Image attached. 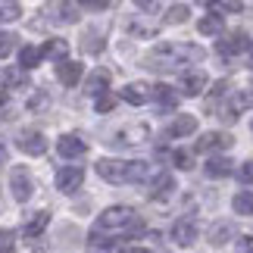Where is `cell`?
Masks as SVG:
<instances>
[{
	"label": "cell",
	"instance_id": "cell-11",
	"mask_svg": "<svg viewBox=\"0 0 253 253\" xmlns=\"http://www.w3.org/2000/svg\"><path fill=\"white\" fill-rule=\"evenodd\" d=\"M172 194H175V175H169V172H160L157 178H153V184H150V200L163 203V200H169Z\"/></svg>",
	"mask_w": 253,
	"mask_h": 253
},
{
	"label": "cell",
	"instance_id": "cell-22",
	"mask_svg": "<svg viewBox=\"0 0 253 253\" xmlns=\"http://www.w3.org/2000/svg\"><path fill=\"white\" fill-rule=\"evenodd\" d=\"M50 225V212L47 210H41V212H35L32 219H28V225H25V238H38L41 231Z\"/></svg>",
	"mask_w": 253,
	"mask_h": 253
},
{
	"label": "cell",
	"instance_id": "cell-28",
	"mask_svg": "<svg viewBox=\"0 0 253 253\" xmlns=\"http://www.w3.org/2000/svg\"><path fill=\"white\" fill-rule=\"evenodd\" d=\"M197 32L200 35H219L222 32V16L216 13V16H203L200 22H197Z\"/></svg>",
	"mask_w": 253,
	"mask_h": 253
},
{
	"label": "cell",
	"instance_id": "cell-32",
	"mask_svg": "<svg viewBox=\"0 0 253 253\" xmlns=\"http://www.w3.org/2000/svg\"><path fill=\"white\" fill-rule=\"evenodd\" d=\"M16 250V231L0 228V253H13Z\"/></svg>",
	"mask_w": 253,
	"mask_h": 253
},
{
	"label": "cell",
	"instance_id": "cell-25",
	"mask_svg": "<svg viewBox=\"0 0 253 253\" xmlns=\"http://www.w3.org/2000/svg\"><path fill=\"white\" fill-rule=\"evenodd\" d=\"M231 207H235L238 216H253V191H241V194H235Z\"/></svg>",
	"mask_w": 253,
	"mask_h": 253
},
{
	"label": "cell",
	"instance_id": "cell-23",
	"mask_svg": "<svg viewBox=\"0 0 253 253\" xmlns=\"http://www.w3.org/2000/svg\"><path fill=\"white\" fill-rule=\"evenodd\" d=\"M44 56H41V47H22V50H19V69H35L38 63H41Z\"/></svg>",
	"mask_w": 253,
	"mask_h": 253
},
{
	"label": "cell",
	"instance_id": "cell-9",
	"mask_svg": "<svg viewBox=\"0 0 253 253\" xmlns=\"http://www.w3.org/2000/svg\"><path fill=\"white\" fill-rule=\"evenodd\" d=\"M119 97L125 103H131V106H141V103H147L153 97V87H147L144 82H131V84H125L119 91Z\"/></svg>",
	"mask_w": 253,
	"mask_h": 253
},
{
	"label": "cell",
	"instance_id": "cell-34",
	"mask_svg": "<svg viewBox=\"0 0 253 253\" xmlns=\"http://www.w3.org/2000/svg\"><path fill=\"white\" fill-rule=\"evenodd\" d=\"M13 47H16V35L0 32V56H9V53H13Z\"/></svg>",
	"mask_w": 253,
	"mask_h": 253
},
{
	"label": "cell",
	"instance_id": "cell-44",
	"mask_svg": "<svg viewBox=\"0 0 253 253\" xmlns=\"http://www.w3.org/2000/svg\"><path fill=\"white\" fill-rule=\"evenodd\" d=\"M3 163H6V147L0 144V166H3Z\"/></svg>",
	"mask_w": 253,
	"mask_h": 253
},
{
	"label": "cell",
	"instance_id": "cell-17",
	"mask_svg": "<svg viewBox=\"0 0 253 253\" xmlns=\"http://www.w3.org/2000/svg\"><path fill=\"white\" fill-rule=\"evenodd\" d=\"M147 125H131V128H119L113 134V144H141L144 138H147Z\"/></svg>",
	"mask_w": 253,
	"mask_h": 253
},
{
	"label": "cell",
	"instance_id": "cell-19",
	"mask_svg": "<svg viewBox=\"0 0 253 253\" xmlns=\"http://www.w3.org/2000/svg\"><path fill=\"white\" fill-rule=\"evenodd\" d=\"M231 172H235V163H231L228 157H212L207 163V175H210V178H225V175H231Z\"/></svg>",
	"mask_w": 253,
	"mask_h": 253
},
{
	"label": "cell",
	"instance_id": "cell-16",
	"mask_svg": "<svg viewBox=\"0 0 253 253\" xmlns=\"http://www.w3.org/2000/svg\"><path fill=\"white\" fill-rule=\"evenodd\" d=\"M56 79H60L66 87L79 84V82H82V63H72V60L60 63V66H56Z\"/></svg>",
	"mask_w": 253,
	"mask_h": 253
},
{
	"label": "cell",
	"instance_id": "cell-14",
	"mask_svg": "<svg viewBox=\"0 0 253 253\" xmlns=\"http://www.w3.org/2000/svg\"><path fill=\"white\" fill-rule=\"evenodd\" d=\"M56 150H60L63 160H75V157H82L87 150V144L79 138V134H63V138L56 141Z\"/></svg>",
	"mask_w": 253,
	"mask_h": 253
},
{
	"label": "cell",
	"instance_id": "cell-12",
	"mask_svg": "<svg viewBox=\"0 0 253 253\" xmlns=\"http://www.w3.org/2000/svg\"><path fill=\"white\" fill-rule=\"evenodd\" d=\"M228 144H231V134H225V131H207V134H200V141H197L194 150L212 153V150H225Z\"/></svg>",
	"mask_w": 253,
	"mask_h": 253
},
{
	"label": "cell",
	"instance_id": "cell-7",
	"mask_svg": "<svg viewBox=\"0 0 253 253\" xmlns=\"http://www.w3.org/2000/svg\"><path fill=\"white\" fill-rule=\"evenodd\" d=\"M19 150H22V153H32V157H41V153L47 150L44 131H38V128L22 131V134H19Z\"/></svg>",
	"mask_w": 253,
	"mask_h": 253
},
{
	"label": "cell",
	"instance_id": "cell-1",
	"mask_svg": "<svg viewBox=\"0 0 253 253\" xmlns=\"http://www.w3.org/2000/svg\"><path fill=\"white\" fill-rule=\"evenodd\" d=\"M203 60V47L197 44H178V41H166L157 44V50L147 56V69H178L184 63H197Z\"/></svg>",
	"mask_w": 253,
	"mask_h": 253
},
{
	"label": "cell",
	"instance_id": "cell-8",
	"mask_svg": "<svg viewBox=\"0 0 253 253\" xmlns=\"http://www.w3.org/2000/svg\"><path fill=\"white\" fill-rule=\"evenodd\" d=\"M250 106H253V91H238V94L228 100V106L222 110V119H225V122H235L241 113L250 110Z\"/></svg>",
	"mask_w": 253,
	"mask_h": 253
},
{
	"label": "cell",
	"instance_id": "cell-30",
	"mask_svg": "<svg viewBox=\"0 0 253 253\" xmlns=\"http://www.w3.org/2000/svg\"><path fill=\"white\" fill-rule=\"evenodd\" d=\"M56 13H60V22H75L82 13L79 3H56Z\"/></svg>",
	"mask_w": 253,
	"mask_h": 253
},
{
	"label": "cell",
	"instance_id": "cell-20",
	"mask_svg": "<svg viewBox=\"0 0 253 253\" xmlns=\"http://www.w3.org/2000/svg\"><path fill=\"white\" fill-rule=\"evenodd\" d=\"M194 131H197V119L194 116H175V122L169 125L172 138H184V134H194Z\"/></svg>",
	"mask_w": 253,
	"mask_h": 253
},
{
	"label": "cell",
	"instance_id": "cell-3",
	"mask_svg": "<svg viewBox=\"0 0 253 253\" xmlns=\"http://www.w3.org/2000/svg\"><path fill=\"white\" fill-rule=\"evenodd\" d=\"M97 175L110 184H125L128 181V163L125 160H100L97 163Z\"/></svg>",
	"mask_w": 253,
	"mask_h": 253
},
{
	"label": "cell",
	"instance_id": "cell-29",
	"mask_svg": "<svg viewBox=\"0 0 253 253\" xmlns=\"http://www.w3.org/2000/svg\"><path fill=\"white\" fill-rule=\"evenodd\" d=\"M150 175V163H144V160H131L128 163V181H144Z\"/></svg>",
	"mask_w": 253,
	"mask_h": 253
},
{
	"label": "cell",
	"instance_id": "cell-37",
	"mask_svg": "<svg viewBox=\"0 0 253 253\" xmlns=\"http://www.w3.org/2000/svg\"><path fill=\"white\" fill-rule=\"evenodd\" d=\"M113 106H116V97H110V94L97 97V113H110Z\"/></svg>",
	"mask_w": 253,
	"mask_h": 253
},
{
	"label": "cell",
	"instance_id": "cell-27",
	"mask_svg": "<svg viewBox=\"0 0 253 253\" xmlns=\"http://www.w3.org/2000/svg\"><path fill=\"white\" fill-rule=\"evenodd\" d=\"M22 16V6L16 0H0V22H16Z\"/></svg>",
	"mask_w": 253,
	"mask_h": 253
},
{
	"label": "cell",
	"instance_id": "cell-45",
	"mask_svg": "<svg viewBox=\"0 0 253 253\" xmlns=\"http://www.w3.org/2000/svg\"><path fill=\"white\" fill-rule=\"evenodd\" d=\"M0 106H6V87H0Z\"/></svg>",
	"mask_w": 253,
	"mask_h": 253
},
{
	"label": "cell",
	"instance_id": "cell-18",
	"mask_svg": "<svg viewBox=\"0 0 253 253\" xmlns=\"http://www.w3.org/2000/svg\"><path fill=\"white\" fill-rule=\"evenodd\" d=\"M66 53H69V44H66L63 38H50V41L41 47V56H47V60H60V63H66Z\"/></svg>",
	"mask_w": 253,
	"mask_h": 253
},
{
	"label": "cell",
	"instance_id": "cell-33",
	"mask_svg": "<svg viewBox=\"0 0 253 253\" xmlns=\"http://www.w3.org/2000/svg\"><path fill=\"white\" fill-rule=\"evenodd\" d=\"M172 163H175L178 169H191V166H194V153H191V150H175V153H172Z\"/></svg>",
	"mask_w": 253,
	"mask_h": 253
},
{
	"label": "cell",
	"instance_id": "cell-41",
	"mask_svg": "<svg viewBox=\"0 0 253 253\" xmlns=\"http://www.w3.org/2000/svg\"><path fill=\"white\" fill-rule=\"evenodd\" d=\"M138 9H144V13H157L160 3H138Z\"/></svg>",
	"mask_w": 253,
	"mask_h": 253
},
{
	"label": "cell",
	"instance_id": "cell-6",
	"mask_svg": "<svg viewBox=\"0 0 253 253\" xmlns=\"http://www.w3.org/2000/svg\"><path fill=\"white\" fill-rule=\"evenodd\" d=\"M169 238H172L178 247H191L194 241H197V222H194V219H178V222L172 225Z\"/></svg>",
	"mask_w": 253,
	"mask_h": 253
},
{
	"label": "cell",
	"instance_id": "cell-36",
	"mask_svg": "<svg viewBox=\"0 0 253 253\" xmlns=\"http://www.w3.org/2000/svg\"><path fill=\"white\" fill-rule=\"evenodd\" d=\"M238 244H235V253H253V235H241L235 238Z\"/></svg>",
	"mask_w": 253,
	"mask_h": 253
},
{
	"label": "cell",
	"instance_id": "cell-43",
	"mask_svg": "<svg viewBox=\"0 0 253 253\" xmlns=\"http://www.w3.org/2000/svg\"><path fill=\"white\" fill-rule=\"evenodd\" d=\"M84 9H106V6H110V3H82Z\"/></svg>",
	"mask_w": 253,
	"mask_h": 253
},
{
	"label": "cell",
	"instance_id": "cell-31",
	"mask_svg": "<svg viewBox=\"0 0 253 253\" xmlns=\"http://www.w3.org/2000/svg\"><path fill=\"white\" fill-rule=\"evenodd\" d=\"M188 13H191V6H184V3H175V6H169V16H166V22L178 25V22H184V19H188Z\"/></svg>",
	"mask_w": 253,
	"mask_h": 253
},
{
	"label": "cell",
	"instance_id": "cell-5",
	"mask_svg": "<svg viewBox=\"0 0 253 253\" xmlns=\"http://www.w3.org/2000/svg\"><path fill=\"white\" fill-rule=\"evenodd\" d=\"M82 181H84L82 166H63L60 172H56V188H60L63 194H75L82 188Z\"/></svg>",
	"mask_w": 253,
	"mask_h": 253
},
{
	"label": "cell",
	"instance_id": "cell-4",
	"mask_svg": "<svg viewBox=\"0 0 253 253\" xmlns=\"http://www.w3.org/2000/svg\"><path fill=\"white\" fill-rule=\"evenodd\" d=\"M9 188H13V197L19 203H25L28 197H32V194H35V181H32V175H28V169L16 166L13 175H9Z\"/></svg>",
	"mask_w": 253,
	"mask_h": 253
},
{
	"label": "cell",
	"instance_id": "cell-2",
	"mask_svg": "<svg viewBox=\"0 0 253 253\" xmlns=\"http://www.w3.org/2000/svg\"><path fill=\"white\" fill-rule=\"evenodd\" d=\"M134 225H138V216H134L131 207H110L100 212L94 231L103 235V231H122V228H134Z\"/></svg>",
	"mask_w": 253,
	"mask_h": 253
},
{
	"label": "cell",
	"instance_id": "cell-40",
	"mask_svg": "<svg viewBox=\"0 0 253 253\" xmlns=\"http://www.w3.org/2000/svg\"><path fill=\"white\" fill-rule=\"evenodd\" d=\"M41 106H47V94H38L28 100V110H41Z\"/></svg>",
	"mask_w": 253,
	"mask_h": 253
},
{
	"label": "cell",
	"instance_id": "cell-15",
	"mask_svg": "<svg viewBox=\"0 0 253 253\" xmlns=\"http://www.w3.org/2000/svg\"><path fill=\"white\" fill-rule=\"evenodd\" d=\"M106 91H110V72L94 69L91 75H87V82H84V94L87 97H103Z\"/></svg>",
	"mask_w": 253,
	"mask_h": 253
},
{
	"label": "cell",
	"instance_id": "cell-39",
	"mask_svg": "<svg viewBox=\"0 0 253 253\" xmlns=\"http://www.w3.org/2000/svg\"><path fill=\"white\" fill-rule=\"evenodd\" d=\"M225 91H228V82H219L216 87H212V97H210V100H207V106H212V103H216V100H219V97L225 94Z\"/></svg>",
	"mask_w": 253,
	"mask_h": 253
},
{
	"label": "cell",
	"instance_id": "cell-10",
	"mask_svg": "<svg viewBox=\"0 0 253 253\" xmlns=\"http://www.w3.org/2000/svg\"><path fill=\"white\" fill-rule=\"evenodd\" d=\"M216 47H219V53L235 56V53H241V50H247V47H250V38H247V35L238 28V32H228V35L222 38V41H219Z\"/></svg>",
	"mask_w": 253,
	"mask_h": 253
},
{
	"label": "cell",
	"instance_id": "cell-42",
	"mask_svg": "<svg viewBox=\"0 0 253 253\" xmlns=\"http://www.w3.org/2000/svg\"><path fill=\"white\" fill-rule=\"evenodd\" d=\"M110 253H150V250H144V247H131V250H110Z\"/></svg>",
	"mask_w": 253,
	"mask_h": 253
},
{
	"label": "cell",
	"instance_id": "cell-26",
	"mask_svg": "<svg viewBox=\"0 0 253 253\" xmlns=\"http://www.w3.org/2000/svg\"><path fill=\"white\" fill-rule=\"evenodd\" d=\"M3 82H6V91L9 87H25L28 75H25V69H19V66H9V69L3 72Z\"/></svg>",
	"mask_w": 253,
	"mask_h": 253
},
{
	"label": "cell",
	"instance_id": "cell-13",
	"mask_svg": "<svg viewBox=\"0 0 253 253\" xmlns=\"http://www.w3.org/2000/svg\"><path fill=\"white\" fill-rule=\"evenodd\" d=\"M203 87H207V72H200V69L181 72V94L197 97V94H203Z\"/></svg>",
	"mask_w": 253,
	"mask_h": 253
},
{
	"label": "cell",
	"instance_id": "cell-21",
	"mask_svg": "<svg viewBox=\"0 0 253 253\" xmlns=\"http://www.w3.org/2000/svg\"><path fill=\"white\" fill-rule=\"evenodd\" d=\"M225 241H235V225H231V222H219V225L210 228V244L212 247H222Z\"/></svg>",
	"mask_w": 253,
	"mask_h": 253
},
{
	"label": "cell",
	"instance_id": "cell-38",
	"mask_svg": "<svg viewBox=\"0 0 253 253\" xmlns=\"http://www.w3.org/2000/svg\"><path fill=\"white\" fill-rule=\"evenodd\" d=\"M238 175H241V181H247V184H253V160H247L244 166L238 169Z\"/></svg>",
	"mask_w": 253,
	"mask_h": 253
},
{
	"label": "cell",
	"instance_id": "cell-24",
	"mask_svg": "<svg viewBox=\"0 0 253 253\" xmlns=\"http://www.w3.org/2000/svg\"><path fill=\"white\" fill-rule=\"evenodd\" d=\"M153 97H157V103L166 106V110H172V106L178 103V94H175V87H169V84H157L153 87Z\"/></svg>",
	"mask_w": 253,
	"mask_h": 253
},
{
	"label": "cell",
	"instance_id": "cell-35",
	"mask_svg": "<svg viewBox=\"0 0 253 253\" xmlns=\"http://www.w3.org/2000/svg\"><path fill=\"white\" fill-rule=\"evenodd\" d=\"M212 9H216V13H241V9H244V3H238V0H219Z\"/></svg>",
	"mask_w": 253,
	"mask_h": 253
}]
</instances>
